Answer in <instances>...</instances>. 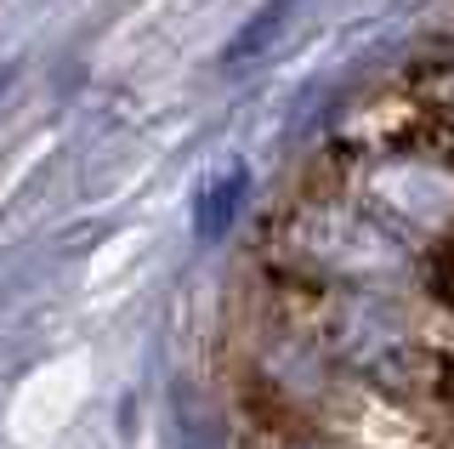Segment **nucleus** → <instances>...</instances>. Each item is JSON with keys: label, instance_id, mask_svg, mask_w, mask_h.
<instances>
[{"label": "nucleus", "instance_id": "nucleus-1", "mask_svg": "<svg viewBox=\"0 0 454 449\" xmlns=\"http://www.w3.org/2000/svg\"><path fill=\"white\" fill-rule=\"evenodd\" d=\"M245 193H250V171H245V165H222V171L210 177L205 188H199V200H193V228H199V240H222V233L233 228Z\"/></svg>", "mask_w": 454, "mask_h": 449}, {"label": "nucleus", "instance_id": "nucleus-2", "mask_svg": "<svg viewBox=\"0 0 454 449\" xmlns=\"http://www.w3.org/2000/svg\"><path fill=\"white\" fill-rule=\"evenodd\" d=\"M290 12H295V0H267V6L255 12L245 29H239L233 46L222 51V63H250L255 51H267V40H273V35L284 29V23H290Z\"/></svg>", "mask_w": 454, "mask_h": 449}]
</instances>
